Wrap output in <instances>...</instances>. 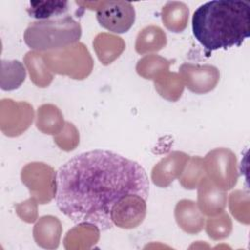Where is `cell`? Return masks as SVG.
Segmentation results:
<instances>
[{"label":"cell","mask_w":250,"mask_h":250,"mask_svg":"<svg viewBox=\"0 0 250 250\" xmlns=\"http://www.w3.org/2000/svg\"><path fill=\"white\" fill-rule=\"evenodd\" d=\"M82 28L70 16L31 22L23 33L25 44L33 50L48 51L66 47L77 42Z\"/></svg>","instance_id":"obj_3"},{"label":"cell","mask_w":250,"mask_h":250,"mask_svg":"<svg viewBox=\"0 0 250 250\" xmlns=\"http://www.w3.org/2000/svg\"><path fill=\"white\" fill-rule=\"evenodd\" d=\"M191 23L195 39L208 52L239 47L250 36V4L209 1L195 10Z\"/></svg>","instance_id":"obj_2"},{"label":"cell","mask_w":250,"mask_h":250,"mask_svg":"<svg viewBox=\"0 0 250 250\" xmlns=\"http://www.w3.org/2000/svg\"><path fill=\"white\" fill-rule=\"evenodd\" d=\"M149 182L141 164L118 153L94 149L75 155L56 174V203L75 224L112 228L113 207L124 197L148 198Z\"/></svg>","instance_id":"obj_1"},{"label":"cell","mask_w":250,"mask_h":250,"mask_svg":"<svg viewBox=\"0 0 250 250\" xmlns=\"http://www.w3.org/2000/svg\"><path fill=\"white\" fill-rule=\"evenodd\" d=\"M96 17L102 27L114 33H124L133 26L136 12L130 2L107 1L97 9Z\"/></svg>","instance_id":"obj_4"},{"label":"cell","mask_w":250,"mask_h":250,"mask_svg":"<svg viewBox=\"0 0 250 250\" xmlns=\"http://www.w3.org/2000/svg\"><path fill=\"white\" fill-rule=\"evenodd\" d=\"M68 11L67 1H30L26 12L38 21L59 18Z\"/></svg>","instance_id":"obj_5"}]
</instances>
